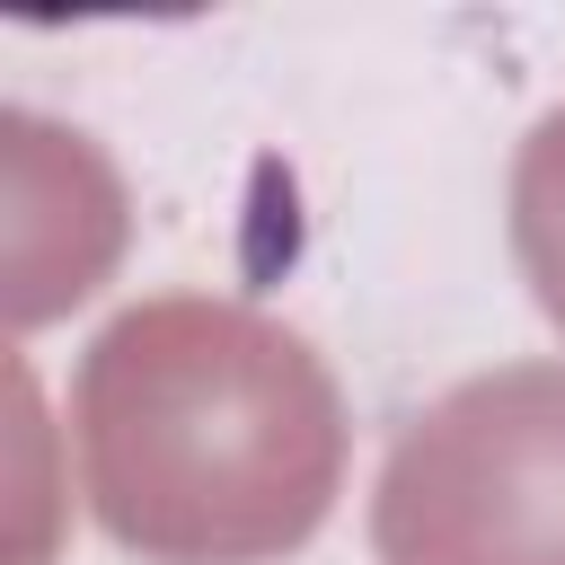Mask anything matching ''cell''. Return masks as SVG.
<instances>
[{"instance_id":"cell-1","label":"cell","mask_w":565,"mask_h":565,"mask_svg":"<svg viewBox=\"0 0 565 565\" xmlns=\"http://www.w3.org/2000/svg\"><path fill=\"white\" fill-rule=\"evenodd\" d=\"M79 468L97 521L150 565H265L327 521L344 406L291 327L177 291L88 344Z\"/></svg>"},{"instance_id":"cell-2","label":"cell","mask_w":565,"mask_h":565,"mask_svg":"<svg viewBox=\"0 0 565 565\" xmlns=\"http://www.w3.org/2000/svg\"><path fill=\"white\" fill-rule=\"evenodd\" d=\"M380 565H565V371L503 362L433 397L371 503Z\"/></svg>"},{"instance_id":"cell-3","label":"cell","mask_w":565,"mask_h":565,"mask_svg":"<svg viewBox=\"0 0 565 565\" xmlns=\"http://www.w3.org/2000/svg\"><path fill=\"white\" fill-rule=\"evenodd\" d=\"M512 247H521L539 309L565 327V106L539 115V132L512 159Z\"/></svg>"}]
</instances>
